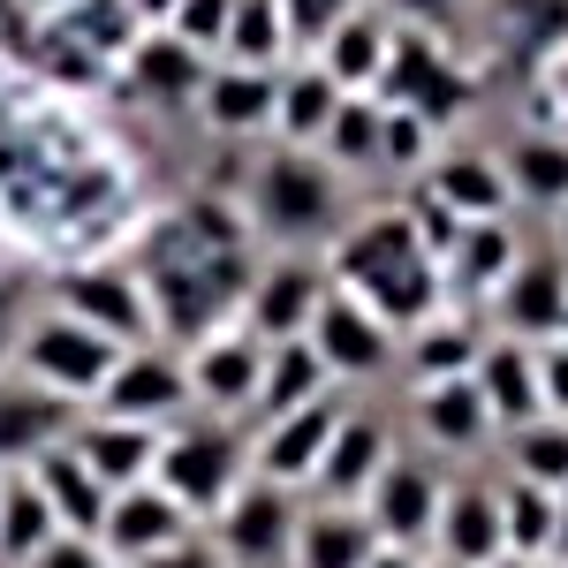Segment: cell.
Wrapping results in <instances>:
<instances>
[{
    "label": "cell",
    "mask_w": 568,
    "mask_h": 568,
    "mask_svg": "<svg viewBox=\"0 0 568 568\" xmlns=\"http://www.w3.org/2000/svg\"><path fill=\"white\" fill-rule=\"evenodd\" d=\"M130 273L144 281L160 349H190L243 318L251 273H258L251 220L235 197H190L168 220H152V235L130 251Z\"/></svg>",
    "instance_id": "obj_1"
},
{
    "label": "cell",
    "mask_w": 568,
    "mask_h": 568,
    "mask_svg": "<svg viewBox=\"0 0 568 568\" xmlns=\"http://www.w3.org/2000/svg\"><path fill=\"white\" fill-rule=\"evenodd\" d=\"M326 281L349 288L372 318H387L394 334H417L425 318L447 311V273L425 251L409 205H364L349 213V227L326 243Z\"/></svg>",
    "instance_id": "obj_2"
},
{
    "label": "cell",
    "mask_w": 568,
    "mask_h": 568,
    "mask_svg": "<svg viewBox=\"0 0 568 568\" xmlns=\"http://www.w3.org/2000/svg\"><path fill=\"white\" fill-rule=\"evenodd\" d=\"M349 175H334L318 152H288L273 144L251 182H243V220L251 235H265L273 251H304V258H326V243L349 227Z\"/></svg>",
    "instance_id": "obj_3"
},
{
    "label": "cell",
    "mask_w": 568,
    "mask_h": 568,
    "mask_svg": "<svg viewBox=\"0 0 568 568\" xmlns=\"http://www.w3.org/2000/svg\"><path fill=\"white\" fill-rule=\"evenodd\" d=\"M243 478H251V433H243V425L190 409V417H175V425L160 433L152 485H160V493H175L197 524H213L220 508L235 500V485H243Z\"/></svg>",
    "instance_id": "obj_4"
},
{
    "label": "cell",
    "mask_w": 568,
    "mask_h": 568,
    "mask_svg": "<svg viewBox=\"0 0 568 568\" xmlns=\"http://www.w3.org/2000/svg\"><path fill=\"white\" fill-rule=\"evenodd\" d=\"M114 364H122V342L91 334L84 318H69V311H53V304H45L39 318H23V334H16V372H23L31 387L77 402V409L99 402V387H106Z\"/></svg>",
    "instance_id": "obj_5"
},
{
    "label": "cell",
    "mask_w": 568,
    "mask_h": 568,
    "mask_svg": "<svg viewBox=\"0 0 568 568\" xmlns=\"http://www.w3.org/2000/svg\"><path fill=\"white\" fill-rule=\"evenodd\" d=\"M379 99L402 106V114H417L425 130H447V122H463V114H470L478 77L447 53V39H433V31H394V61H387Z\"/></svg>",
    "instance_id": "obj_6"
},
{
    "label": "cell",
    "mask_w": 568,
    "mask_h": 568,
    "mask_svg": "<svg viewBox=\"0 0 568 568\" xmlns=\"http://www.w3.org/2000/svg\"><path fill=\"white\" fill-rule=\"evenodd\" d=\"M304 342L318 349L334 387H379V379L402 372V334H394L387 318H372L349 288H326V304H318Z\"/></svg>",
    "instance_id": "obj_7"
},
{
    "label": "cell",
    "mask_w": 568,
    "mask_h": 568,
    "mask_svg": "<svg viewBox=\"0 0 568 568\" xmlns=\"http://www.w3.org/2000/svg\"><path fill=\"white\" fill-rule=\"evenodd\" d=\"M53 311L84 318L91 334H106V342H122V349L160 342V334H152V304H144V281L130 273V258L61 265V273H53Z\"/></svg>",
    "instance_id": "obj_8"
},
{
    "label": "cell",
    "mask_w": 568,
    "mask_h": 568,
    "mask_svg": "<svg viewBox=\"0 0 568 568\" xmlns=\"http://www.w3.org/2000/svg\"><path fill=\"white\" fill-rule=\"evenodd\" d=\"M296 524H304V493L243 478L235 500L205 530H213V546L227 554V568H288L296 561Z\"/></svg>",
    "instance_id": "obj_9"
},
{
    "label": "cell",
    "mask_w": 568,
    "mask_h": 568,
    "mask_svg": "<svg viewBox=\"0 0 568 568\" xmlns=\"http://www.w3.org/2000/svg\"><path fill=\"white\" fill-rule=\"evenodd\" d=\"M182 379H190V409L227 417V425L251 433V417H258V379H265V342H251L243 318H235V326H220V334H205V342L182 349Z\"/></svg>",
    "instance_id": "obj_10"
},
{
    "label": "cell",
    "mask_w": 568,
    "mask_h": 568,
    "mask_svg": "<svg viewBox=\"0 0 568 568\" xmlns=\"http://www.w3.org/2000/svg\"><path fill=\"white\" fill-rule=\"evenodd\" d=\"M439 500H447V470H439L433 455L402 447L387 470L372 478V493H364V524L379 530V546H402V554H433Z\"/></svg>",
    "instance_id": "obj_11"
},
{
    "label": "cell",
    "mask_w": 568,
    "mask_h": 568,
    "mask_svg": "<svg viewBox=\"0 0 568 568\" xmlns=\"http://www.w3.org/2000/svg\"><path fill=\"white\" fill-rule=\"evenodd\" d=\"M326 258H304V251H273L251 273V296H243V334L251 342H304L318 304H326Z\"/></svg>",
    "instance_id": "obj_12"
},
{
    "label": "cell",
    "mask_w": 568,
    "mask_h": 568,
    "mask_svg": "<svg viewBox=\"0 0 568 568\" xmlns=\"http://www.w3.org/2000/svg\"><path fill=\"white\" fill-rule=\"evenodd\" d=\"M342 409H349V394H326V402H311V409H288V417L251 425V478L288 485V493L311 500V478H318V463H326V447H334Z\"/></svg>",
    "instance_id": "obj_13"
},
{
    "label": "cell",
    "mask_w": 568,
    "mask_h": 568,
    "mask_svg": "<svg viewBox=\"0 0 568 568\" xmlns=\"http://www.w3.org/2000/svg\"><path fill=\"white\" fill-rule=\"evenodd\" d=\"M99 417H122V425H152L168 433L175 417H190V379H182V356L144 342V349H122V364L106 372V387L91 402Z\"/></svg>",
    "instance_id": "obj_14"
},
{
    "label": "cell",
    "mask_w": 568,
    "mask_h": 568,
    "mask_svg": "<svg viewBox=\"0 0 568 568\" xmlns=\"http://www.w3.org/2000/svg\"><path fill=\"white\" fill-rule=\"evenodd\" d=\"M394 455H402V425H394V417H379V409H364V402H349V409H342V425H334L326 463H318V478H311V500L364 508L372 478L387 470Z\"/></svg>",
    "instance_id": "obj_15"
},
{
    "label": "cell",
    "mask_w": 568,
    "mask_h": 568,
    "mask_svg": "<svg viewBox=\"0 0 568 568\" xmlns=\"http://www.w3.org/2000/svg\"><path fill=\"white\" fill-rule=\"evenodd\" d=\"M409 439H417V455H447V463H470L485 447H500L493 433V417H485V394L470 379H433V387H409Z\"/></svg>",
    "instance_id": "obj_16"
},
{
    "label": "cell",
    "mask_w": 568,
    "mask_h": 568,
    "mask_svg": "<svg viewBox=\"0 0 568 568\" xmlns=\"http://www.w3.org/2000/svg\"><path fill=\"white\" fill-rule=\"evenodd\" d=\"M417 190L433 197L447 220H516V190H508V168H500V152H485V144H439L433 168L417 175Z\"/></svg>",
    "instance_id": "obj_17"
},
{
    "label": "cell",
    "mask_w": 568,
    "mask_h": 568,
    "mask_svg": "<svg viewBox=\"0 0 568 568\" xmlns=\"http://www.w3.org/2000/svg\"><path fill=\"white\" fill-rule=\"evenodd\" d=\"M190 530H205V524H197V516L182 508L175 493H160V485L144 478V485H130V493H114V500H106L99 546H106V561H114V568H144L152 554L182 546Z\"/></svg>",
    "instance_id": "obj_18"
},
{
    "label": "cell",
    "mask_w": 568,
    "mask_h": 568,
    "mask_svg": "<svg viewBox=\"0 0 568 568\" xmlns=\"http://www.w3.org/2000/svg\"><path fill=\"white\" fill-rule=\"evenodd\" d=\"M524 258H530V243H524L516 220H470V227H455V243H447V258H439V273H447V304H463V311L493 304Z\"/></svg>",
    "instance_id": "obj_19"
},
{
    "label": "cell",
    "mask_w": 568,
    "mask_h": 568,
    "mask_svg": "<svg viewBox=\"0 0 568 568\" xmlns=\"http://www.w3.org/2000/svg\"><path fill=\"white\" fill-rule=\"evenodd\" d=\"M205 77H213V61L190 53L175 31H144V39L122 53V69H114V84L130 91L136 106H160V114H197Z\"/></svg>",
    "instance_id": "obj_20"
},
{
    "label": "cell",
    "mask_w": 568,
    "mask_h": 568,
    "mask_svg": "<svg viewBox=\"0 0 568 568\" xmlns=\"http://www.w3.org/2000/svg\"><path fill=\"white\" fill-rule=\"evenodd\" d=\"M77 402H61V394L31 387L23 372H0V478L8 470H31L39 455H53L61 439L77 433Z\"/></svg>",
    "instance_id": "obj_21"
},
{
    "label": "cell",
    "mask_w": 568,
    "mask_h": 568,
    "mask_svg": "<svg viewBox=\"0 0 568 568\" xmlns=\"http://www.w3.org/2000/svg\"><path fill=\"white\" fill-rule=\"evenodd\" d=\"M500 554H508V538H500V478H447L439 530H433V561L493 568Z\"/></svg>",
    "instance_id": "obj_22"
},
{
    "label": "cell",
    "mask_w": 568,
    "mask_h": 568,
    "mask_svg": "<svg viewBox=\"0 0 568 568\" xmlns=\"http://www.w3.org/2000/svg\"><path fill=\"white\" fill-rule=\"evenodd\" d=\"M493 318H500L508 342H530V349H546L554 334H568V258H538L530 251L508 273V288L493 296Z\"/></svg>",
    "instance_id": "obj_23"
},
{
    "label": "cell",
    "mask_w": 568,
    "mask_h": 568,
    "mask_svg": "<svg viewBox=\"0 0 568 568\" xmlns=\"http://www.w3.org/2000/svg\"><path fill=\"white\" fill-rule=\"evenodd\" d=\"M470 387L485 394V417H493L500 439L546 417V387H538V349H530V342L485 334V356H478V372H470Z\"/></svg>",
    "instance_id": "obj_24"
},
{
    "label": "cell",
    "mask_w": 568,
    "mask_h": 568,
    "mask_svg": "<svg viewBox=\"0 0 568 568\" xmlns=\"http://www.w3.org/2000/svg\"><path fill=\"white\" fill-rule=\"evenodd\" d=\"M69 455H77L106 493H130V485H144V478H152V463H160V433H152V425H122V417L84 409L77 433H69Z\"/></svg>",
    "instance_id": "obj_25"
},
{
    "label": "cell",
    "mask_w": 568,
    "mask_h": 568,
    "mask_svg": "<svg viewBox=\"0 0 568 568\" xmlns=\"http://www.w3.org/2000/svg\"><path fill=\"white\" fill-rule=\"evenodd\" d=\"M485 356V326L478 311L447 304L439 318H425L417 334H402V379L409 387H433V379H470Z\"/></svg>",
    "instance_id": "obj_26"
},
{
    "label": "cell",
    "mask_w": 568,
    "mask_h": 568,
    "mask_svg": "<svg viewBox=\"0 0 568 568\" xmlns=\"http://www.w3.org/2000/svg\"><path fill=\"white\" fill-rule=\"evenodd\" d=\"M273 91H281V77L213 61V77H205V91H197V122H205L213 136H227V144L273 136Z\"/></svg>",
    "instance_id": "obj_27"
},
{
    "label": "cell",
    "mask_w": 568,
    "mask_h": 568,
    "mask_svg": "<svg viewBox=\"0 0 568 568\" xmlns=\"http://www.w3.org/2000/svg\"><path fill=\"white\" fill-rule=\"evenodd\" d=\"M342 99H349V91L334 84L318 61H288V69H281V91H273V144L318 152L326 130H334V114H342Z\"/></svg>",
    "instance_id": "obj_28"
},
{
    "label": "cell",
    "mask_w": 568,
    "mask_h": 568,
    "mask_svg": "<svg viewBox=\"0 0 568 568\" xmlns=\"http://www.w3.org/2000/svg\"><path fill=\"white\" fill-rule=\"evenodd\" d=\"M311 61H318L334 84L349 91V99H379V84H387V61H394V23L372 8V0H364L349 23H342L334 39L311 53Z\"/></svg>",
    "instance_id": "obj_29"
},
{
    "label": "cell",
    "mask_w": 568,
    "mask_h": 568,
    "mask_svg": "<svg viewBox=\"0 0 568 568\" xmlns=\"http://www.w3.org/2000/svg\"><path fill=\"white\" fill-rule=\"evenodd\" d=\"M372 554H379V530L364 524V508L304 500V524H296V561H288V568H364Z\"/></svg>",
    "instance_id": "obj_30"
},
{
    "label": "cell",
    "mask_w": 568,
    "mask_h": 568,
    "mask_svg": "<svg viewBox=\"0 0 568 568\" xmlns=\"http://www.w3.org/2000/svg\"><path fill=\"white\" fill-rule=\"evenodd\" d=\"M31 485L45 493L53 524L69 530V538H99V524H106V500H114V493H106V485H99L84 463L69 455V439H61L53 455H39V463H31Z\"/></svg>",
    "instance_id": "obj_31"
},
{
    "label": "cell",
    "mask_w": 568,
    "mask_h": 568,
    "mask_svg": "<svg viewBox=\"0 0 568 568\" xmlns=\"http://www.w3.org/2000/svg\"><path fill=\"white\" fill-rule=\"evenodd\" d=\"M500 168H508V190H516V205L568 213V136L524 130L516 144H500Z\"/></svg>",
    "instance_id": "obj_32"
},
{
    "label": "cell",
    "mask_w": 568,
    "mask_h": 568,
    "mask_svg": "<svg viewBox=\"0 0 568 568\" xmlns=\"http://www.w3.org/2000/svg\"><path fill=\"white\" fill-rule=\"evenodd\" d=\"M326 394H342V387L326 379V364H318V349H311V342H273V349H265L258 417H251V425L288 417V409H311V402H326Z\"/></svg>",
    "instance_id": "obj_33"
},
{
    "label": "cell",
    "mask_w": 568,
    "mask_h": 568,
    "mask_svg": "<svg viewBox=\"0 0 568 568\" xmlns=\"http://www.w3.org/2000/svg\"><path fill=\"white\" fill-rule=\"evenodd\" d=\"M53 538H61V524H53L45 493L31 485V470H8L0 478V568H31Z\"/></svg>",
    "instance_id": "obj_34"
},
{
    "label": "cell",
    "mask_w": 568,
    "mask_h": 568,
    "mask_svg": "<svg viewBox=\"0 0 568 568\" xmlns=\"http://www.w3.org/2000/svg\"><path fill=\"white\" fill-rule=\"evenodd\" d=\"M220 61H235V69H258V77H281V69L296 61V39H288V16H281V0H235Z\"/></svg>",
    "instance_id": "obj_35"
},
{
    "label": "cell",
    "mask_w": 568,
    "mask_h": 568,
    "mask_svg": "<svg viewBox=\"0 0 568 568\" xmlns=\"http://www.w3.org/2000/svg\"><path fill=\"white\" fill-rule=\"evenodd\" d=\"M379 136H387V106L379 99H342V114H334V130L318 144V160L334 168V175H379Z\"/></svg>",
    "instance_id": "obj_36"
},
{
    "label": "cell",
    "mask_w": 568,
    "mask_h": 568,
    "mask_svg": "<svg viewBox=\"0 0 568 568\" xmlns=\"http://www.w3.org/2000/svg\"><path fill=\"white\" fill-rule=\"evenodd\" d=\"M500 478H524V485H546V493H568V417H538L524 433L500 439Z\"/></svg>",
    "instance_id": "obj_37"
},
{
    "label": "cell",
    "mask_w": 568,
    "mask_h": 568,
    "mask_svg": "<svg viewBox=\"0 0 568 568\" xmlns=\"http://www.w3.org/2000/svg\"><path fill=\"white\" fill-rule=\"evenodd\" d=\"M500 538L524 561H554V493L524 478H500Z\"/></svg>",
    "instance_id": "obj_38"
},
{
    "label": "cell",
    "mask_w": 568,
    "mask_h": 568,
    "mask_svg": "<svg viewBox=\"0 0 568 568\" xmlns=\"http://www.w3.org/2000/svg\"><path fill=\"white\" fill-rule=\"evenodd\" d=\"M387 106V99H379ZM439 152V130H425L417 114H402V106H387V136H379V175H425Z\"/></svg>",
    "instance_id": "obj_39"
},
{
    "label": "cell",
    "mask_w": 568,
    "mask_h": 568,
    "mask_svg": "<svg viewBox=\"0 0 568 568\" xmlns=\"http://www.w3.org/2000/svg\"><path fill=\"white\" fill-rule=\"evenodd\" d=\"M364 0H281V16H288V39H296V61H311L318 45L334 39L342 23H349Z\"/></svg>",
    "instance_id": "obj_40"
},
{
    "label": "cell",
    "mask_w": 568,
    "mask_h": 568,
    "mask_svg": "<svg viewBox=\"0 0 568 568\" xmlns=\"http://www.w3.org/2000/svg\"><path fill=\"white\" fill-rule=\"evenodd\" d=\"M227 16H235V0H182L175 16H168V31H175L190 53L220 61V45H227Z\"/></svg>",
    "instance_id": "obj_41"
},
{
    "label": "cell",
    "mask_w": 568,
    "mask_h": 568,
    "mask_svg": "<svg viewBox=\"0 0 568 568\" xmlns=\"http://www.w3.org/2000/svg\"><path fill=\"white\" fill-rule=\"evenodd\" d=\"M372 8L394 31H433V39H447V23L463 16V0H372Z\"/></svg>",
    "instance_id": "obj_42"
},
{
    "label": "cell",
    "mask_w": 568,
    "mask_h": 568,
    "mask_svg": "<svg viewBox=\"0 0 568 568\" xmlns=\"http://www.w3.org/2000/svg\"><path fill=\"white\" fill-rule=\"evenodd\" d=\"M538 387H546V417H568V334L538 349Z\"/></svg>",
    "instance_id": "obj_43"
},
{
    "label": "cell",
    "mask_w": 568,
    "mask_h": 568,
    "mask_svg": "<svg viewBox=\"0 0 568 568\" xmlns=\"http://www.w3.org/2000/svg\"><path fill=\"white\" fill-rule=\"evenodd\" d=\"M31 568H114V561H106V546H99V538H69V530H61Z\"/></svg>",
    "instance_id": "obj_44"
},
{
    "label": "cell",
    "mask_w": 568,
    "mask_h": 568,
    "mask_svg": "<svg viewBox=\"0 0 568 568\" xmlns=\"http://www.w3.org/2000/svg\"><path fill=\"white\" fill-rule=\"evenodd\" d=\"M144 568H227V554L213 546V530H190L182 546H168V554H152Z\"/></svg>",
    "instance_id": "obj_45"
},
{
    "label": "cell",
    "mask_w": 568,
    "mask_h": 568,
    "mask_svg": "<svg viewBox=\"0 0 568 568\" xmlns=\"http://www.w3.org/2000/svg\"><path fill=\"white\" fill-rule=\"evenodd\" d=\"M16 334H23V311H16V296L0 288V372H16Z\"/></svg>",
    "instance_id": "obj_46"
},
{
    "label": "cell",
    "mask_w": 568,
    "mask_h": 568,
    "mask_svg": "<svg viewBox=\"0 0 568 568\" xmlns=\"http://www.w3.org/2000/svg\"><path fill=\"white\" fill-rule=\"evenodd\" d=\"M136 8V23H144V31H168V16H175L182 0H130Z\"/></svg>",
    "instance_id": "obj_47"
},
{
    "label": "cell",
    "mask_w": 568,
    "mask_h": 568,
    "mask_svg": "<svg viewBox=\"0 0 568 568\" xmlns=\"http://www.w3.org/2000/svg\"><path fill=\"white\" fill-rule=\"evenodd\" d=\"M554 561L568 568V493H554Z\"/></svg>",
    "instance_id": "obj_48"
},
{
    "label": "cell",
    "mask_w": 568,
    "mask_h": 568,
    "mask_svg": "<svg viewBox=\"0 0 568 568\" xmlns=\"http://www.w3.org/2000/svg\"><path fill=\"white\" fill-rule=\"evenodd\" d=\"M364 568H425V554H402V546H379Z\"/></svg>",
    "instance_id": "obj_49"
},
{
    "label": "cell",
    "mask_w": 568,
    "mask_h": 568,
    "mask_svg": "<svg viewBox=\"0 0 568 568\" xmlns=\"http://www.w3.org/2000/svg\"><path fill=\"white\" fill-rule=\"evenodd\" d=\"M23 8H31L39 23H53V16H61V8H77V0H23Z\"/></svg>",
    "instance_id": "obj_50"
},
{
    "label": "cell",
    "mask_w": 568,
    "mask_h": 568,
    "mask_svg": "<svg viewBox=\"0 0 568 568\" xmlns=\"http://www.w3.org/2000/svg\"><path fill=\"white\" fill-rule=\"evenodd\" d=\"M493 568H561V561H524V554H500Z\"/></svg>",
    "instance_id": "obj_51"
},
{
    "label": "cell",
    "mask_w": 568,
    "mask_h": 568,
    "mask_svg": "<svg viewBox=\"0 0 568 568\" xmlns=\"http://www.w3.org/2000/svg\"><path fill=\"white\" fill-rule=\"evenodd\" d=\"M425 568H455V561H433V554H425Z\"/></svg>",
    "instance_id": "obj_52"
},
{
    "label": "cell",
    "mask_w": 568,
    "mask_h": 568,
    "mask_svg": "<svg viewBox=\"0 0 568 568\" xmlns=\"http://www.w3.org/2000/svg\"><path fill=\"white\" fill-rule=\"evenodd\" d=\"M561 251H568V213H561Z\"/></svg>",
    "instance_id": "obj_53"
},
{
    "label": "cell",
    "mask_w": 568,
    "mask_h": 568,
    "mask_svg": "<svg viewBox=\"0 0 568 568\" xmlns=\"http://www.w3.org/2000/svg\"><path fill=\"white\" fill-rule=\"evenodd\" d=\"M0 273H8V265H0Z\"/></svg>",
    "instance_id": "obj_54"
}]
</instances>
